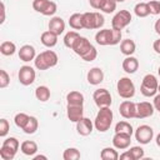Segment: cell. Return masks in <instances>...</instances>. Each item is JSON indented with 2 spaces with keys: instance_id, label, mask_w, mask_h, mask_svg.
<instances>
[{
  "instance_id": "19",
  "label": "cell",
  "mask_w": 160,
  "mask_h": 160,
  "mask_svg": "<svg viewBox=\"0 0 160 160\" xmlns=\"http://www.w3.org/2000/svg\"><path fill=\"white\" fill-rule=\"evenodd\" d=\"M49 30L55 32L56 35H60L65 30V21L60 16H54L49 21Z\"/></svg>"
},
{
  "instance_id": "15",
  "label": "cell",
  "mask_w": 160,
  "mask_h": 160,
  "mask_svg": "<svg viewBox=\"0 0 160 160\" xmlns=\"http://www.w3.org/2000/svg\"><path fill=\"white\" fill-rule=\"evenodd\" d=\"M66 114L70 121L78 122L80 119L84 118V108L82 105H68Z\"/></svg>"
},
{
  "instance_id": "27",
  "label": "cell",
  "mask_w": 160,
  "mask_h": 160,
  "mask_svg": "<svg viewBox=\"0 0 160 160\" xmlns=\"http://www.w3.org/2000/svg\"><path fill=\"white\" fill-rule=\"evenodd\" d=\"M35 96H36V99L40 100L41 102L48 101V100L50 99V90H49V88H48V86H44V85L38 86L36 90H35Z\"/></svg>"
},
{
  "instance_id": "41",
  "label": "cell",
  "mask_w": 160,
  "mask_h": 160,
  "mask_svg": "<svg viewBox=\"0 0 160 160\" xmlns=\"http://www.w3.org/2000/svg\"><path fill=\"white\" fill-rule=\"evenodd\" d=\"M96 56H98V51H96V49H95L94 46H91V49H90L86 54H84V55L81 56V59L85 60V61H92V60L96 59Z\"/></svg>"
},
{
  "instance_id": "21",
  "label": "cell",
  "mask_w": 160,
  "mask_h": 160,
  "mask_svg": "<svg viewBox=\"0 0 160 160\" xmlns=\"http://www.w3.org/2000/svg\"><path fill=\"white\" fill-rule=\"evenodd\" d=\"M58 36H59V35H56V34L52 32L51 30H48V31H44V32L41 34L40 40H41L42 45H45V46H48V48H52V46H55V45L58 44Z\"/></svg>"
},
{
  "instance_id": "31",
  "label": "cell",
  "mask_w": 160,
  "mask_h": 160,
  "mask_svg": "<svg viewBox=\"0 0 160 160\" xmlns=\"http://www.w3.org/2000/svg\"><path fill=\"white\" fill-rule=\"evenodd\" d=\"M38 126H39V122H38V119L34 118V116H30L26 125L24 126V132L25 134H34L36 130H38Z\"/></svg>"
},
{
  "instance_id": "5",
  "label": "cell",
  "mask_w": 160,
  "mask_h": 160,
  "mask_svg": "<svg viewBox=\"0 0 160 160\" xmlns=\"http://www.w3.org/2000/svg\"><path fill=\"white\" fill-rule=\"evenodd\" d=\"M105 22L104 16L100 12H84L82 14V24L84 29H100Z\"/></svg>"
},
{
  "instance_id": "34",
  "label": "cell",
  "mask_w": 160,
  "mask_h": 160,
  "mask_svg": "<svg viewBox=\"0 0 160 160\" xmlns=\"http://www.w3.org/2000/svg\"><path fill=\"white\" fill-rule=\"evenodd\" d=\"M64 160H78L80 159V151L76 148H68L62 154Z\"/></svg>"
},
{
  "instance_id": "14",
  "label": "cell",
  "mask_w": 160,
  "mask_h": 160,
  "mask_svg": "<svg viewBox=\"0 0 160 160\" xmlns=\"http://www.w3.org/2000/svg\"><path fill=\"white\" fill-rule=\"evenodd\" d=\"M135 111H136V104L130 101V100H125L120 104L119 106V112L124 119H131L135 118Z\"/></svg>"
},
{
  "instance_id": "35",
  "label": "cell",
  "mask_w": 160,
  "mask_h": 160,
  "mask_svg": "<svg viewBox=\"0 0 160 160\" xmlns=\"http://www.w3.org/2000/svg\"><path fill=\"white\" fill-rule=\"evenodd\" d=\"M29 115H26L25 112H19V114H16L15 115V118H14V122H15V125L18 126V128H20V129H24V126L26 125V122H28V120H29Z\"/></svg>"
},
{
  "instance_id": "13",
  "label": "cell",
  "mask_w": 160,
  "mask_h": 160,
  "mask_svg": "<svg viewBox=\"0 0 160 160\" xmlns=\"http://www.w3.org/2000/svg\"><path fill=\"white\" fill-rule=\"evenodd\" d=\"M91 44H90V41L86 39V38H84V36H79L78 39H76V41L74 42V45H72V50H74V52L75 54H78L79 56H82L84 54H86L90 49H91Z\"/></svg>"
},
{
  "instance_id": "25",
  "label": "cell",
  "mask_w": 160,
  "mask_h": 160,
  "mask_svg": "<svg viewBox=\"0 0 160 160\" xmlns=\"http://www.w3.org/2000/svg\"><path fill=\"white\" fill-rule=\"evenodd\" d=\"M68 105H82L84 104V95L80 91H70L66 95Z\"/></svg>"
},
{
  "instance_id": "33",
  "label": "cell",
  "mask_w": 160,
  "mask_h": 160,
  "mask_svg": "<svg viewBox=\"0 0 160 160\" xmlns=\"http://www.w3.org/2000/svg\"><path fill=\"white\" fill-rule=\"evenodd\" d=\"M79 36H80V35H79L76 31H68V32L65 34V36H64V45H65L66 48L71 49L72 45H74V42L76 41V39H78Z\"/></svg>"
},
{
  "instance_id": "40",
  "label": "cell",
  "mask_w": 160,
  "mask_h": 160,
  "mask_svg": "<svg viewBox=\"0 0 160 160\" xmlns=\"http://www.w3.org/2000/svg\"><path fill=\"white\" fill-rule=\"evenodd\" d=\"M56 10H58L56 4H55L54 1H49V4L46 5V8H45L42 15H45V16H52V15L56 12Z\"/></svg>"
},
{
  "instance_id": "28",
  "label": "cell",
  "mask_w": 160,
  "mask_h": 160,
  "mask_svg": "<svg viewBox=\"0 0 160 160\" xmlns=\"http://www.w3.org/2000/svg\"><path fill=\"white\" fill-rule=\"evenodd\" d=\"M100 158L102 160H118L119 154L114 148H104L100 152Z\"/></svg>"
},
{
  "instance_id": "47",
  "label": "cell",
  "mask_w": 160,
  "mask_h": 160,
  "mask_svg": "<svg viewBox=\"0 0 160 160\" xmlns=\"http://www.w3.org/2000/svg\"><path fill=\"white\" fill-rule=\"evenodd\" d=\"M119 158H120V160H134L132 156H131V154L129 152V150L125 151V152H122L121 155H119Z\"/></svg>"
},
{
  "instance_id": "26",
  "label": "cell",
  "mask_w": 160,
  "mask_h": 160,
  "mask_svg": "<svg viewBox=\"0 0 160 160\" xmlns=\"http://www.w3.org/2000/svg\"><path fill=\"white\" fill-rule=\"evenodd\" d=\"M69 25L70 28H72L74 30H81L84 29V24H82V14L75 12L70 16L69 19Z\"/></svg>"
},
{
  "instance_id": "55",
  "label": "cell",
  "mask_w": 160,
  "mask_h": 160,
  "mask_svg": "<svg viewBox=\"0 0 160 160\" xmlns=\"http://www.w3.org/2000/svg\"><path fill=\"white\" fill-rule=\"evenodd\" d=\"M158 74H159V76H160V66H159V69H158Z\"/></svg>"
},
{
  "instance_id": "49",
  "label": "cell",
  "mask_w": 160,
  "mask_h": 160,
  "mask_svg": "<svg viewBox=\"0 0 160 160\" xmlns=\"http://www.w3.org/2000/svg\"><path fill=\"white\" fill-rule=\"evenodd\" d=\"M5 21V5L4 2H1V19H0V22L2 24Z\"/></svg>"
},
{
  "instance_id": "30",
  "label": "cell",
  "mask_w": 160,
  "mask_h": 160,
  "mask_svg": "<svg viewBox=\"0 0 160 160\" xmlns=\"http://www.w3.org/2000/svg\"><path fill=\"white\" fill-rule=\"evenodd\" d=\"M16 51V45L11 41H4L0 45V52L5 56H10Z\"/></svg>"
},
{
  "instance_id": "16",
  "label": "cell",
  "mask_w": 160,
  "mask_h": 160,
  "mask_svg": "<svg viewBox=\"0 0 160 160\" xmlns=\"http://www.w3.org/2000/svg\"><path fill=\"white\" fill-rule=\"evenodd\" d=\"M92 128H94V124H92V121H91L90 119H88V118H82V119H80V120L76 122V130H78V132H79L80 135H82V136L90 135L91 131H92Z\"/></svg>"
},
{
  "instance_id": "37",
  "label": "cell",
  "mask_w": 160,
  "mask_h": 160,
  "mask_svg": "<svg viewBox=\"0 0 160 160\" xmlns=\"http://www.w3.org/2000/svg\"><path fill=\"white\" fill-rule=\"evenodd\" d=\"M129 152L131 154V156H132L134 160H140V159H142V158H144V154H145V152H144V149L140 148V146H132V148H130Z\"/></svg>"
},
{
  "instance_id": "45",
  "label": "cell",
  "mask_w": 160,
  "mask_h": 160,
  "mask_svg": "<svg viewBox=\"0 0 160 160\" xmlns=\"http://www.w3.org/2000/svg\"><path fill=\"white\" fill-rule=\"evenodd\" d=\"M105 0H89V4L92 9H96V10H100L101 6L104 5Z\"/></svg>"
},
{
  "instance_id": "29",
  "label": "cell",
  "mask_w": 160,
  "mask_h": 160,
  "mask_svg": "<svg viewBox=\"0 0 160 160\" xmlns=\"http://www.w3.org/2000/svg\"><path fill=\"white\" fill-rule=\"evenodd\" d=\"M134 12H135V15L138 18H146L150 14L148 2H139V4H136L135 8H134Z\"/></svg>"
},
{
  "instance_id": "22",
  "label": "cell",
  "mask_w": 160,
  "mask_h": 160,
  "mask_svg": "<svg viewBox=\"0 0 160 160\" xmlns=\"http://www.w3.org/2000/svg\"><path fill=\"white\" fill-rule=\"evenodd\" d=\"M139 69V61L134 56H128L122 61V70L128 74H134Z\"/></svg>"
},
{
  "instance_id": "51",
  "label": "cell",
  "mask_w": 160,
  "mask_h": 160,
  "mask_svg": "<svg viewBox=\"0 0 160 160\" xmlns=\"http://www.w3.org/2000/svg\"><path fill=\"white\" fill-rule=\"evenodd\" d=\"M39 159H44V160H46L48 158L44 156V155H36V156H34V160H39Z\"/></svg>"
},
{
  "instance_id": "42",
  "label": "cell",
  "mask_w": 160,
  "mask_h": 160,
  "mask_svg": "<svg viewBox=\"0 0 160 160\" xmlns=\"http://www.w3.org/2000/svg\"><path fill=\"white\" fill-rule=\"evenodd\" d=\"M9 82H10V76H9V74H8L5 70H0V88H1V89L6 88V86L9 85Z\"/></svg>"
},
{
  "instance_id": "52",
  "label": "cell",
  "mask_w": 160,
  "mask_h": 160,
  "mask_svg": "<svg viewBox=\"0 0 160 160\" xmlns=\"http://www.w3.org/2000/svg\"><path fill=\"white\" fill-rule=\"evenodd\" d=\"M156 145L158 146H160V132L158 134V136H156Z\"/></svg>"
},
{
  "instance_id": "54",
  "label": "cell",
  "mask_w": 160,
  "mask_h": 160,
  "mask_svg": "<svg viewBox=\"0 0 160 160\" xmlns=\"http://www.w3.org/2000/svg\"><path fill=\"white\" fill-rule=\"evenodd\" d=\"M158 92L160 94V84H159V86H158Z\"/></svg>"
},
{
  "instance_id": "38",
  "label": "cell",
  "mask_w": 160,
  "mask_h": 160,
  "mask_svg": "<svg viewBox=\"0 0 160 160\" xmlns=\"http://www.w3.org/2000/svg\"><path fill=\"white\" fill-rule=\"evenodd\" d=\"M49 1L50 0H34L32 1V8H34L35 11L42 14L44 10H45V8H46V5L49 4Z\"/></svg>"
},
{
  "instance_id": "36",
  "label": "cell",
  "mask_w": 160,
  "mask_h": 160,
  "mask_svg": "<svg viewBox=\"0 0 160 160\" xmlns=\"http://www.w3.org/2000/svg\"><path fill=\"white\" fill-rule=\"evenodd\" d=\"M100 10L104 11L105 14L114 12L116 10V1H114V0H105V2H104V5L101 6Z\"/></svg>"
},
{
  "instance_id": "50",
  "label": "cell",
  "mask_w": 160,
  "mask_h": 160,
  "mask_svg": "<svg viewBox=\"0 0 160 160\" xmlns=\"http://www.w3.org/2000/svg\"><path fill=\"white\" fill-rule=\"evenodd\" d=\"M154 28H155V31L160 35V19H158L156 21H155V25H154Z\"/></svg>"
},
{
  "instance_id": "7",
  "label": "cell",
  "mask_w": 160,
  "mask_h": 160,
  "mask_svg": "<svg viewBox=\"0 0 160 160\" xmlns=\"http://www.w3.org/2000/svg\"><path fill=\"white\" fill-rule=\"evenodd\" d=\"M131 22V14L128 10H120L116 12L111 20V26L115 30H122Z\"/></svg>"
},
{
  "instance_id": "10",
  "label": "cell",
  "mask_w": 160,
  "mask_h": 160,
  "mask_svg": "<svg viewBox=\"0 0 160 160\" xmlns=\"http://www.w3.org/2000/svg\"><path fill=\"white\" fill-rule=\"evenodd\" d=\"M35 76H36L35 70L29 65H24L19 70V81L25 86L31 85L35 81Z\"/></svg>"
},
{
  "instance_id": "12",
  "label": "cell",
  "mask_w": 160,
  "mask_h": 160,
  "mask_svg": "<svg viewBox=\"0 0 160 160\" xmlns=\"http://www.w3.org/2000/svg\"><path fill=\"white\" fill-rule=\"evenodd\" d=\"M130 142H131V135L124 132H115V135L112 136V145L115 149L125 150L130 146Z\"/></svg>"
},
{
  "instance_id": "23",
  "label": "cell",
  "mask_w": 160,
  "mask_h": 160,
  "mask_svg": "<svg viewBox=\"0 0 160 160\" xmlns=\"http://www.w3.org/2000/svg\"><path fill=\"white\" fill-rule=\"evenodd\" d=\"M20 150L24 155H28V156H32L36 151H38V145L35 141L32 140H26V141H22L21 145H20Z\"/></svg>"
},
{
  "instance_id": "9",
  "label": "cell",
  "mask_w": 160,
  "mask_h": 160,
  "mask_svg": "<svg viewBox=\"0 0 160 160\" xmlns=\"http://www.w3.org/2000/svg\"><path fill=\"white\" fill-rule=\"evenodd\" d=\"M92 99H94V101H95V104L99 109L111 105V95L106 89L95 90L94 94H92Z\"/></svg>"
},
{
  "instance_id": "17",
  "label": "cell",
  "mask_w": 160,
  "mask_h": 160,
  "mask_svg": "<svg viewBox=\"0 0 160 160\" xmlns=\"http://www.w3.org/2000/svg\"><path fill=\"white\" fill-rule=\"evenodd\" d=\"M111 39H112V29H102L99 30L95 35V40L99 45H111Z\"/></svg>"
},
{
  "instance_id": "8",
  "label": "cell",
  "mask_w": 160,
  "mask_h": 160,
  "mask_svg": "<svg viewBox=\"0 0 160 160\" xmlns=\"http://www.w3.org/2000/svg\"><path fill=\"white\" fill-rule=\"evenodd\" d=\"M152 136H154V130L149 125H140L135 130V139L142 145L149 144L152 140Z\"/></svg>"
},
{
  "instance_id": "20",
  "label": "cell",
  "mask_w": 160,
  "mask_h": 160,
  "mask_svg": "<svg viewBox=\"0 0 160 160\" xmlns=\"http://www.w3.org/2000/svg\"><path fill=\"white\" fill-rule=\"evenodd\" d=\"M36 56H35V48L31 46V45H22L19 50V59L21 61H30V60H34Z\"/></svg>"
},
{
  "instance_id": "53",
  "label": "cell",
  "mask_w": 160,
  "mask_h": 160,
  "mask_svg": "<svg viewBox=\"0 0 160 160\" xmlns=\"http://www.w3.org/2000/svg\"><path fill=\"white\" fill-rule=\"evenodd\" d=\"M114 1H116V2H122V1H125V0H114Z\"/></svg>"
},
{
  "instance_id": "44",
  "label": "cell",
  "mask_w": 160,
  "mask_h": 160,
  "mask_svg": "<svg viewBox=\"0 0 160 160\" xmlns=\"http://www.w3.org/2000/svg\"><path fill=\"white\" fill-rule=\"evenodd\" d=\"M121 40V30H115L112 29V39H111V45L119 44Z\"/></svg>"
},
{
  "instance_id": "46",
  "label": "cell",
  "mask_w": 160,
  "mask_h": 160,
  "mask_svg": "<svg viewBox=\"0 0 160 160\" xmlns=\"http://www.w3.org/2000/svg\"><path fill=\"white\" fill-rule=\"evenodd\" d=\"M152 105H154L155 110H158V111L160 112V94L154 96V100H152Z\"/></svg>"
},
{
  "instance_id": "1",
  "label": "cell",
  "mask_w": 160,
  "mask_h": 160,
  "mask_svg": "<svg viewBox=\"0 0 160 160\" xmlns=\"http://www.w3.org/2000/svg\"><path fill=\"white\" fill-rule=\"evenodd\" d=\"M112 111L110 110V106L100 108L99 112L96 114V118L94 120V126L99 132H105L110 129L112 124Z\"/></svg>"
},
{
  "instance_id": "18",
  "label": "cell",
  "mask_w": 160,
  "mask_h": 160,
  "mask_svg": "<svg viewBox=\"0 0 160 160\" xmlns=\"http://www.w3.org/2000/svg\"><path fill=\"white\" fill-rule=\"evenodd\" d=\"M86 79L90 85H99L104 80V72L100 68H92L89 70Z\"/></svg>"
},
{
  "instance_id": "3",
  "label": "cell",
  "mask_w": 160,
  "mask_h": 160,
  "mask_svg": "<svg viewBox=\"0 0 160 160\" xmlns=\"http://www.w3.org/2000/svg\"><path fill=\"white\" fill-rule=\"evenodd\" d=\"M19 140L16 138H8L2 141L0 148V158L2 160H12L19 150Z\"/></svg>"
},
{
  "instance_id": "2",
  "label": "cell",
  "mask_w": 160,
  "mask_h": 160,
  "mask_svg": "<svg viewBox=\"0 0 160 160\" xmlns=\"http://www.w3.org/2000/svg\"><path fill=\"white\" fill-rule=\"evenodd\" d=\"M58 55L55 51L52 50H46L40 52L39 55H36V58L34 59V64L35 68L39 70H46L49 68H52L58 64Z\"/></svg>"
},
{
  "instance_id": "6",
  "label": "cell",
  "mask_w": 160,
  "mask_h": 160,
  "mask_svg": "<svg viewBox=\"0 0 160 160\" xmlns=\"http://www.w3.org/2000/svg\"><path fill=\"white\" fill-rule=\"evenodd\" d=\"M116 90L122 99H131L135 95V85L129 78H121L116 84Z\"/></svg>"
},
{
  "instance_id": "39",
  "label": "cell",
  "mask_w": 160,
  "mask_h": 160,
  "mask_svg": "<svg viewBox=\"0 0 160 160\" xmlns=\"http://www.w3.org/2000/svg\"><path fill=\"white\" fill-rule=\"evenodd\" d=\"M148 6H149V10H150V14L151 15L160 14V1H158V0H150L148 2Z\"/></svg>"
},
{
  "instance_id": "48",
  "label": "cell",
  "mask_w": 160,
  "mask_h": 160,
  "mask_svg": "<svg viewBox=\"0 0 160 160\" xmlns=\"http://www.w3.org/2000/svg\"><path fill=\"white\" fill-rule=\"evenodd\" d=\"M152 48H154L155 52L160 54V39H158V40H155V41H154V44H152Z\"/></svg>"
},
{
  "instance_id": "4",
  "label": "cell",
  "mask_w": 160,
  "mask_h": 160,
  "mask_svg": "<svg viewBox=\"0 0 160 160\" xmlns=\"http://www.w3.org/2000/svg\"><path fill=\"white\" fill-rule=\"evenodd\" d=\"M158 86H159V82H158L156 76L152 75V74H148V75H145L142 78L140 91L146 98L155 96V94L158 92Z\"/></svg>"
},
{
  "instance_id": "32",
  "label": "cell",
  "mask_w": 160,
  "mask_h": 160,
  "mask_svg": "<svg viewBox=\"0 0 160 160\" xmlns=\"http://www.w3.org/2000/svg\"><path fill=\"white\" fill-rule=\"evenodd\" d=\"M115 132H124L128 135H132V126L128 121H119L115 125Z\"/></svg>"
},
{
  "instance_id": "11",
  "label": "cell",
  "mask_w": 160,
  "mask_h": 160,
  "mask_svg": "<svg viewBox=\"0 0 160 160\" xmlns=\"http://www.w3.org/2000/svg\"><path fill=\"white\" fill-rule=\"evenodd\" d=\"M154 105L148 102V101H141L136 104V111H135V118L136 119H145L149 118L154 114Z\"/></svg>"
},
{
  "instance_id": "43",
  "label": "cell",
  "mask_w": 160,
  "mask_h": 160,
  "mask_svg": "<svg viewBox=\"0 0 160 160\" xmlns=\"http://www.w3.org/2000/svg\"><path fill=\"white\" fill-rule=\"evenodd\" d=\"M9 129H10L9 121H8L6 119H1V120H0V136H1V138L6 136V134L9 132Z\"/></svg>"
},
{
  "instance_id": "24",
  "label": "cell",
  "mask_w": 160,
  "mask_h": 160,
  "mask_svg": "<svg viewBox=\"0 0 160 160\" xmlns=\"http://www.w3.org/2000/svg\"><path fill=\"white\" fill-rule=\"evenodd\" d=\"M135 49H136V45H135L134 40H131V39H125L120 44V50L126 56H131L135 52Z\"/></svg>"
}]
</instances>
